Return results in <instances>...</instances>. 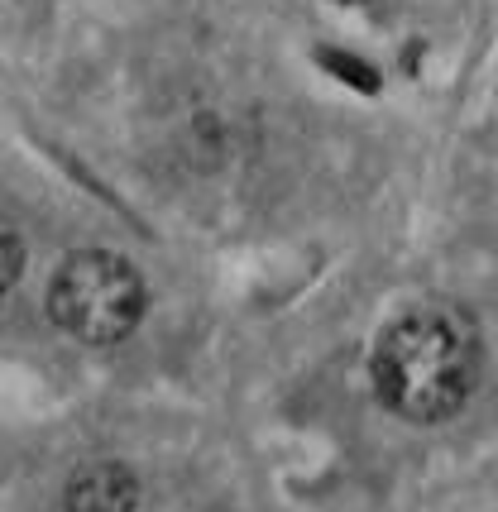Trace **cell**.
<instances>
[{"instance_id":"3","label":"cell","mask_w":498,"mask_h":512,"mask_svg":"<svg viewBox=\"0 0 498 512\" xmlns=\"http://www.w3.org/2000/svg\"><path fill=\"white\" fill-rule=\"evenodd\" d=\"M68 512H135L139 508V474L120 460H96L82 465L68 479L63 493Z\"/></svg>"},{"instance_id":"2","label":"cell","mask_w":498,"mask_h":512,"mask_svg":"<svg viewBox=\"0 0 498 512\" xmlns=\"http://www.w3.org/2000/svg\"><path fill=\"white\" fill-rule=\"evenodd\" d=\"M149 312L144 278L111 249H77L48 278V316L82 345H120Z\"/></svg>"},{"instance_id":"4","label":"cell","mask_w":498,"mask_h":512,"mask_svg":"<svg viewBox=\"0 0 498 512\" xmlns=\"http://www.w3.org/2000/svg\"><path fill=\"white\" fill-rule=\"evenodd\" d=\"M20 273H24V240L20 230L0 216V297L20 283Z\"/></svg>"},{"instance_id":"1","label":"cell","mask_w":498,"mask_h":512,"mask_svg":"<svg viewBox=\"0 0 498 512\" xmlns=\"http://www.w3.org/2000/svg\"><path fill=\"white\" fill-rule=\"evenodd\" d=\"M369 379L393 417L422 426L446 422L475 393V335L451 307H412L384 326L369 355Z\"/></svg>"},{"instance_id":"5","label":"cell","mask_w":498,"mask_h":512,"mask_svg":"<svg viewBox=\"0 0 498 512\" xmlns=\"http://www.w3.org/2000/svg\"><path fill=\"white\" fill-rule=\"evenodd\" d=\"M340 5H364V0H340Z\"/></svg>"}]
</instances>
